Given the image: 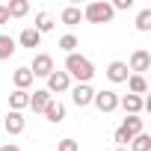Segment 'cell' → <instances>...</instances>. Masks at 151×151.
<instances>
[{"mask_svg": "<svg viewBox=\"0 0 151 151\" xmlns=\"http://www.w3.org/2000/svg\"><path fill=\"white\" fill-rule=\"evenodd\" d=\"M65 74L74 77L77 83H92L95 65H92V59L83 56V53H68V56H65Z\"/></svg>", "mask_w": 151, "mask_h": 151, "instance_id": "obj_1", "label": "cell"}, {"mask_svg": "<svg viewBox=\"0 0 151 151\" xmlns=\"http://www.w3.org/2000/svg\"><path fill=\"white\" fill-rule=\"evenodd\" d=\"M107 77H110V83H127V77H130L127 62H122V59H113V62L107 65Z\"/></svg>", "mask_w": 151, "mask_h": 151, "instance_id": "obj_10", "label": "cell"}, {"mask_svg": "<svg viewBox=\"0 0 151 151\" xmlns=\"http://www.w3.org/2000/svg\"><path fill=\"white\" fill-rule=\"evenodd\" d=\"M42 116H45L50 124H59V122H65V104H62V101H50Z\"/></svg>", "mask_w": 151, "mask_h": 151, "instance_id": "obj_12", "label": "cell"}, {"mask_svg": "<svg viewBox=\"0 0 151 151\" xmlns=\"http://www.w3.org/2000/svg\"><path fill=\"white\" fill-rule=\"evenodd\" d=\"M116 151H127V148H116Z\"/></svg>", "mask_w": 151, "mask_h": 151, "instance_id": "obj_30", "label": "cell"}, {"mask_svg": "<svg viewBox=\"0 0 151 151\" xmlns=\"http://www.w3.org/2000/svg\"><path fill=\"white\" fill-rule=\"evenodd\" d=\"M119 107H122L127 116H139V113L148 107V101L139 98V95H119Z\"/></svg>", "mask_w": 151, "mask_h": 151, "instance_id": "obj_6", "label": "cell"}, {"mask_svg": "<svg viewBox=\"0 0 151 151\" xmlns=\"http://www.w3.org/2000/svg\"><path fill=\"white\" fill-rule=\"evenodd\" d=\"M56 151H77V142H74V139H59Z\"/></svg>", "mask_w": 151, "mask_h": 151, "instance_id": "obj_26", "label": "cell"}, {"mask_svg": "<svg viewBox=\"0 0 151 151\" xmlns=\"http://www.w3.org/2000/svg\"><path fill=\"white\" fill-rule=\"evenodd\" d=\"M15 50H18L15 39H12V36H6V33H0V59H9V56H15Z\"/></svg>", "mask_w": 151, "mask_h": 151, "instance_id": "obj_20", "label": "cell"}, {"mask_svg": "<svg viewBox=\"0 0 151 151\" xmlns=\"http://www.w3.org/2000/svg\"><path fill=\"white\" fill-rule=\"evenodd\" d=\"M113 6L107 3V0H95V3H89L86 9H83V18L89 21V24H110L113 21Z\"/></svg>", "mask_w": 151, "mask_h": 151, "instance_id": "obj_2", "label": "cell"}, {"mask_svg": "<svg viewBox=\"0 0 151 151\" xmlns=\"http://www.w3.org/2000/svg\"><path fill=\"white\" fill-rule=\"evenodd\" d=\"M15 45H21V47H30V50H33V47H39V45H42V36H39L33 27H24V30H21V36L15 39Z\"/></svg>", "mask_w": 151, "mask_h": 151, "instance_id": "obj_14", "label": "cell"}, {"mask_svg": "<svg viewBox=\"0 0 151 151\" xmlns=\"http://www.w3.org/2000/svg\"><path fill=\"white\" fill-rule=\"evenodd\" d=\"M0 151H21V148H18L15 142H9V145H0Z\"/></svg>", "mask_w": 151, "mask_h": 151, "instance_id": "obj_29", "label": "cell"}, {"mask_svg": "<svg viewBox=\"0 0 151 151\" xmlns=\"http://www.w3.org/2000/svg\"><path fill=\"white\" fill-rule=\"evenodd\" d=\"M0 24H9V12H6V6H0Z\"/></svg>", "mask_w": 151, "mask_h": 151, "instance_id": "obj_28", "label": "cell"}, {"mask_svg": "<svg viewBox=\"0 0 151 151\" xmlns=\"http://www.w3.org/2000/svg\"><path fill=\"white\" fill-rule=\"evenodd\" d=\"M45 89H47L50 95H62V92L71 89V77H68L65 71H56V68H53V74L47 77V86H45Z\"/></svg>", "mask_w": 151, "mask_h": 151, "instance_id": "obj_5", "label": "cell"}, {"mask_svg": "<svg viewBox=\"0 0 151 151\" xmlns=\"http://www.w3.org/2000/svg\"><path fill=\"white\" fill-rule=\"evenodd\" d=\"M92 104H95L101 113H113V110H119V95H116L113 89H101V92H95Z\"/></svg>", "mask_w": 151, "mask_h": 151, "instance_id": "obj_4", "label": "cell"}, {"mask_svg": "<svg viewBox=\"0 0 151 151\" xmlns=\"http://www.w3.org/2000/svg\"><path fill=\"white\" fill-rule=\"evenodd\" d=\"M6 12H9V18H24V15L30 12V3H27V0H9V3H6Z\"/></svg>", "mask_w": 151, "mask_h": 151, "instance_id": "obj_21", "label": "cell"}, {"mask_svg": "<svg viewBox=\"0 0 151 151\" xmlns=\"http://www.w3.org/2000/svg\"><path fill=\"white\" fill-rule=\"evenodd\" d=\"M110 6H113V12H116V9H130L133 0H116V3H110Z\"/></svg>", "mask_w": 151, "mask_h": 151, "instance_id": "obj_27", "label": "cell"}, {"mask_svg": "<svg viewBox=\"0 0 151 151\" xmlns=\"http://www.w3.org/2000/svg\"><path fill=\"white\" fill-rule=\"evenodd\" d=\"M3 127H6V133L9 136H18V133H24V127H27V119H24V113H6V119H3Z\"/></svg>", "mask_w": 151, "mask_h": 151, "instance_id": "obj_9", "label": "cell"}, {"mask_svg": "<svg viewBox=\"0 0 151 151\" xmlns=\"http://www.w3.org/2000/svg\"><path fill=\"white\" fill-rule=\"evenodd\" d=\"M130 139H133V136H127L122 127L116 130V142H119V148H127V145H130Z\"/></svg>", "mask_w": 151, "mask_h": 151, "instance_id": "obj_25", "label": "cell"}, {"mask_svg": "<svg viewBox=\"0 0 151 151\" xmlns=\"http://www.w3.org/2000/svg\"><path fill=\"white\" fill-rule=\"evenodd\" d=\"M30 71H33V77H45V80H47L50 74H53V56H50V53H36Z\"/></svg>", "mask_w": 151, "mask_h": 151, "instance_id": "obj_3", "label": "cell"}, {"mask_svg": "<svg viewBox=\"0 0 151 151\" xmlns=\"http://www.w3.org/2000/svg\"><path fill=\"white\" fill-rule=\"evenodd\" d=\"M53 27H56V21H53V15H50V12H45V9H42V12H36V24H33V30H36L39 36H42V33H50Z\"/></svg>", "mask_w": 151, "mask_h": 151, "instance_id": "obj_16", "label": "cell"}, {"mask_svg": "<svg viewBox=\"0 0 151 151\" xmlns=\"http://www.w3.org/2000/svg\"><path fill=\"white\" fill-rule=\"evenodd\" d=\"M68 92H71V101L77 104V107H89L92 98H95V89H92L89 83H77V86H71Z\"/></svg>", "mask_w": 151, "mask_h": 151, "instance_id": "obj_7", "label": "cell"}, {"mask_svg": "<svg viewBox=\"0 0 151 151\" xmlns=\"http://www.w3.org/2000/svg\"><path fill=\"white\" fill-rule=\"evenodd\" d=\"M59 21H62L65 27H77V24L83 21V9H80V6H65V9L59 12Z\"/></svg>", "mask_w": 151, "mask_h": 151, "instance_id": "obj_15", "label": "cell"}, {"mask_svg": "<svg viewBox=\"0 0 151 151\" xmlns=\"http://www.w3.org/2000/svg\"><path fill=\"white\" fill-rule=\"evenodd\" d=\"M136 30H139V33H148V30H151V9H142V12L136 15Z\"/></svg>", "mask_w": 151, "mask_h": 151, "instance_id": "obj_24", "label": "cell"}, {"mask_svg": "<svg viewBox=\"0 0 151 151\" xmlns=\"http://www.w3.org/2000/svg\"><path fill=\"white\" fill-rule=\"evenodd\" d=\"M151 68V53L148 50H133L130 53V62H127V71H133V74H142V71H148Z\"/></svg>", "mask_w": 151, "mask_h": 151, "instance_id": "obj_8", "label": "cell"}, {"mask_svg": "<svg viewBox=\"0 0 151 151\" xmlns=\"http://www.w3.org/2000/svg\"><path fill=\"white\" fill-rule=\"evenodd\" d=\"M142 119L139 116H124V122H122V130L127 133V136H136V133H142Z\"/></svg>", "mask_w": 151, "mask_h": 151, "instance_id": "obj_19", "label": "cell"}, {"mask_svg": "<svg viewBox=\"0 0 151 151\" xmlns=\"http://www.w3.org/2000/svg\"><path fill=\"white\" fill-rule=\"evenodd\" d=\"M127 151H151V136H148L145 130H142V133H136V136L130 139Z\"/></svg>", "mask_w": 151, "mask_h": 151, "instance_id": "obj_22", "label": "cell"}, {"mask_svg": "<svg viewBox=\"0 0 151 151\" xmlns=\"http://www.w3.org/2000/svg\"><path fill=\"white\" fill-rule=\"evenodd\" d=\"M127 89H130V95H145L148 92V80L142 77V74H130V77H127Z\"/></svg>", "mask_w": 151, "mask_h": 151, "instance_id": "obj_18", "label": "cell"}, {"mask_svg": "<svg viewBox=\"0 0 151 151\" xmlns=\"http://www.w3.org/2000/svg\"><path fill=\"white\" fill-rule=\"evenodd\" d=\"M27 107H30V92L15 89V92L9 95V110H12V113H24Z\"/></svg>", "mask_w": 151, "mask_h": 151, "instance_id": "obj_17", "label": "cell"}, {"mask_svg": "<svg viewBox=\"0 0 151 151\" xmlns=\"http://www.w3.org/2000/svg\"><path fill=\"white\" fill-rule=\"evenodd\" d=\"M12 83H15V89H21V92H27V89L33 86V71H30L27 65H21V68H15V74H12Z\"/></svg>", "mask_w": 151, "mask_h": 151, "instance_id": "obj_13", "label": "cell"}, {"mask_svg": "<svg viewBox=\"0 0 151 151\" xmlns=\"http://www.w3.org/2000/svg\"><path fill=\"white\" fill-rule=\"evenodd\" d=\"M53 101V95L47 92V89H33V95H30V110L33 113H45V107Z\"/></svg>", "mask_w": 151, "mask_h": 151, "instance_id": "obj_11", "label": "cell"}, {"mask_svg": "<svg viewBox=\"0 0 151 151\" xmlns=\"http://www.w3.org/2000/svg\"><path fill=\"white\" fill-rule=\"evenodd\" d=\"M56 45H59V47L65 50V56H68V53H77V45H80V42H77V36L65 33V36H59V42H56Z\"/></svg>", "mask_w": 151, "mask_h": 151, "instance_id": "obj_23", "label": "cell"}]
</instances>
